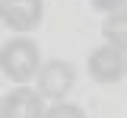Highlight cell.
Returning a JSON list of instances; mask_svg holds the SVG:
<instances>
[{"instance_id":"2","label":"cell","mask_w":127,"mask_h":118,"mask_svg":"<svg viewBox=\"0 0 127 118\" xmlns=\"http://www.w3.org/2000/svg\"><path fill=\"white\" fill-rule=\"evenodd\" d=\"M73 80H76V73H73V67L67 64V61H48V64H41L38 67V93H41V99H57L61 102L70 89H73Z\"/></svg>"},{"instance_id":"10","label":"cell","mask_w":127,"mask_h":118,"mask_svg":"<svg viewBox=\"0 0 127 118\" xmlns=\"http://www.w3.org/2000/svg\"><path fill=\"white\" fill-rule=\"evenodd\" d=\"M0 102H3V99H0Z\"/></svg>"},{"instance_id":"1","label":"cell","mask_w":127,"mask_h":118,"mask_svg":"<svg viewBox=\"0 0 127 118\" xmlns=\"http://www.w3.org/2000/svg\"><path fill=\"white\" fill-rule=\"evenodd\" d=\"M41 67V54L32 38H13L3 48V73L13 83H29Z\"/></svg>"},{"instance_id":"4","label":"cell","mask_w":127,"mask_h":118,"mask_svg":"<svg viewBox=\"0 0 127 118\" xmlns=\"http://www.w3.org/2000/svg\"><path fill=\"white\" fill-rule=\"evenodd\" d=\"M0 118H45V102L38 89L16 86L0 102Z\"/></svg>"},{"instance_id":"6","label":"cell","mask_w":127,"mask_h":118,"mask_svg":"<svg viewBox=\"0 0 127 118\" xmlns=\"http://www.w3.org/2000/svg\"><path fill=\"white\" fill-rule=\"evenodd\" d=\"M102 35L111 48H118L121 54H127V10L121 13H111L105 22H102Z\"/></svg>"},{"instance_id":"5","label":"cell","mask_w":127,"mask_h":118,"mask_svg":"<svg viewBox=\"0 0 127 118\" xmlns=\"http://www.w3.org/2000/svg\"><path fill=\"white\" fill-rule=\"evenodd\" d=\"M127 73V58L111 45H102L89 54V77L98 83H118Z\"/></svg>"},{"instance_id":"9","label":"cell","mask_w":127,"mask_h":118,"mask_svg":"<svg viewBox=\"0 0 127 118\" xmlns=\"http://www.w3.org/2000/svg\"><path fill=\"white\" fill-rule=\"evenodd\" d=\"M0 70H3V51H0Z\"/></svg>"},{"instance_id":"3","label":"cell","mask_w":127,"mask_h":118,"mask_svg":"<svg viewBox=\"0 0 127 118\" xmlns=\"http://www.w3.org/2000/svg\"><path fill=\"white\" fill-rule=\"evenodd\" d=\"M45 16L41 0H0V19L13 32H32Z\"/></svg>"},{"instance_id":"7","label":"cell","mask_w":127,"mask_h":118,"mask_svg":"<svg viewBox=\"0 0 127 118\" xmlns=\"http://www.w3.org/2000/svg\"><path fill=\"white\" fill-rule=\"evenodd\" d=\"M45 118H86L79 105H70V102H54L45 112Z\"/></svg>"},{"instance_id":"8","label":"cell","mask_w":127,"mask_h":118,"mask_svg":"<svg viewBox=\"0 0 127 118\" xmlns=\"http://www.w3.org/2000/svg\"><path fill=\"white\" fill-rule=\"evenodd\" d=\"M124 3H127V0H92L95 10L108 13V16H111V13H121V10H124Z\"/></svg>"}]
</instances>
